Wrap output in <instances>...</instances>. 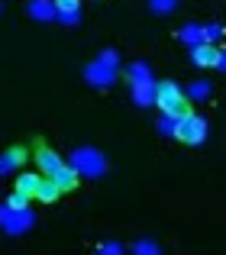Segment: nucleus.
Masks as SVG:
<instances>
[{"mask_svg":"<svg viewBox=\"0 0 226 255\" xmlns=\"http://www.w3.org/2000/svg\"><path fill=\"white\" fill-rule=\"evenodd\" d=\"M178 39H181L184 45H191V49H194V45L204 42V26H197V23L181 26V29H178Z\"/></svg>","mask_w":226,"mask_h":255,"instance_id":"nucleus-13","label":"nucleus"},{"mask_svg":"<svg viewBox=\"0 0 226 255\" xmlns=\"http://www.w3.org/2000/svg\"><path fill=\"white\" fill-rule=\"evenodd\" d=\"M39 184H42V178L39 174H19L16 178V191H23V194H29V197H36V191H39Z\"/></svg>","mask_w":226,"mask_h":255,"instance_id":"nucleus-15","label":"nucleus"},{"mask_svg":"<svg viewBox=\"0 0 226 255\" xmlns=\"http://www.w3.org/2000/svg\"><path fill=\"white\" fill-rule=\"evenodd\" d=\"M188 94L191 100H210V94H214V81H194V84H188Z\"/></svg>","mask_w":226,"mask_h":255,"instance_id":"nucleus-16","label":"nucleus"},{"mask_svg":"<svg viewBox=\"0 0 226 255\" xmlns=\"http://www.w3.org/2000/svg\"><path fill=\"white\" fill-rule=\"evenodd\" d=\"M101 62H107V65H113V68H116L119 58H116V52H113V49H104V52H101Z\"/></svg>","mask_w":226,"mask_h":255,"instance_id":"nucleus-24","label":"nucleus"},{"mask_svg":"<svg viewBox=\"0 0 226 255\" xmlns=\"http://www.w3.org/2000/svg\"><path fill=\"white\" fill-rule=\"evenodd\" d=\"M84 81H91L94 87H110L113 81H116V68L97 58V62H91L88 68H84Z\"/></svg>","mask_w":226,"mask_h":255,"instance_id":"nucleus-5","label":"nucleus"},{"mask_svg":"<svg viewBox=\"0 0 226 255\" xmlns=\"http://www.w3.org/2000/svg\"><path fill=\"white\" fill-rule=\"evenodd\" d=\"M126 78H129V84H152V81H155L145 62H132L129 68H126Z\"/></svg>","mask_w":226,"mask_h":255,"instance_id":"nucleus-10","label":"nucleus"},{"mask_svg":"<svg viewBox=\"0 0 226 255\" xmlns=\"http://www.w3.org/2000/svg\"><path fill=\"white\" fill-rule=\"evenodd\" d=\"M178 0H149V10L158 13V16H168V13H175Z\"/></svg>","mask_w":226,"mask_h":255,"instance_id":"nucleus-17","label":"nucleus"},{"mask_svg":"<svg viewBox=\"0 0 226 255\" xmlns=\"http://www.w3.org/2000/svg\"><path fill=\"white\" fill-rule=\"evenodd\" d=\"M62 187H58L55 184V181H52V178H42V184H39V191H36V197L39 200H42V204H55V200L58 197H62Z\"/></svg>","mask_w":226,"mask_h":255,"instance_id":"nucleus-12","label":"nucleus"},{"mask_svg":"<svg viewBox=\"0 0 226 255\" xmlns=\"http://www.w3.org/2000/svg\"><path fill=\"white\" fill-rule=\"evenodd\" d=\"M207 132H210L207 120H204L201 113H188V117L178 120V136L175 139H181L184 145H201L204 139H207Z\"/></svg>","mask_w":226,"mask_h":255,"instance_id":"nucleus-3","label":"nucleus"},{"mask_svg":"<svg viewBox=\"0 0 226 255\" xmlns=\"http://www.w3.org/2000/svg\"><path fill=\"white\" fill-rule=\"evenodd\" d=\"M194 65L197 68H217V58H220V49H214L210 42H201V45H194Z\"/></svg>","mask_w":226,"mask_h":255,"instance_id":"nucleus-8","label":"nucleus"},{"mask_svg":"<svg viewBox=\"0 0 226 255\" xmlns=\"http://www.w3.org/2000/svg\"><path fill=\"white\" fill-rule=\"evenodd\" d=\"M217 68L226 71V49H220V58H217Z\"/></svg>","mask_w":226,"mask_h":255,"instance_id":"nucleus-26","label":"nucleus"},{"mask_svg":"<svg viewBox=\"0 0 226 255\" xmlns=\"http://www.w3.org/2000/svg\"><path fill=\"white\" fill-rule=\"evenodd\" d=\"M6 204H10V207H16V210H26V207H29V194H23V191H13Z\"/></svg>","mask_w":226,"mask_h":255,"instance_id":"nucleus-21","label":"nucleus"},{"mask_svg":"<svg viewBox=\"0 0 226 255\" xmlns=\"http://www.w3.org/2000/svg\"><path fill=\"white\" fill-rule=\"evenodd\" d=\"M132 252H136V255H158L162 249H158L155 243H149V239H139V243L132 246Z\"/></svg>","mask_w":226,"mask_h":255,"instance_id":"nucleus-19","label":"nucleus"},{"mask_svg":"<svg viewBox=\"0 0 226 255\" xmlns=\"http://www.w3.org/2000/svg\"><path fill=\"white\" fill-rule=\"evenodd\" d=\"M158 132H162V136H178V117L165 113V117H162V123H158Z\"/></svg>","mask_w":226,"mask_h":255,"instance_id":"nucleus-18","label":"nucleus"},{"mask_svg":"<svg viewBox=\"0 0 226 255\" xmlns=\"http://www.w3.org/2000/svg\"><path fill=\"white\" fill-rule=\"evenodd\" d=\"M155 104L162 107V113H171V117H178V120L191 113V97L175 81H162L155 87Z\"/></svg>","mask_w":226,"mask_h":255,"instance_id":"nucleus-1","label":"nucleus"},{"mask_svg":"<svg viewBox=\"0 0 226 255\" xmlns=\"http://www.w3.org/2000/svg\"><path fill=\"white\" fill-rule=\"evenodd\" d=\"M52 181H55L62 191H75V187H78V171L71 168V165H62V168L52 174Z\"/></svg>","mask_w":226,"mask_h":255,"instance_id":"nucleus-11","label":"nucleus"},{"mask_svg":"<svg viewBox=\"0 0 226 255\" xmlns=\"http://www.w3.org/2000/svg\"><path fill=\"white\" fill-rule=\"evenodd\" d=\"M36 162H39V168L45 171V178H52V174H55V171H58V168L65 165L62 158H58L55 152H52L49 145L42 142V139H36Z\"/></svg>","mask_w":226,"mask_h":255,"instance_id":"nucleus-7","label":"nucleus"},{"mask_svg":"<svg viewBox=\"0 0 226 255\" xmlns=\"http://www.w3.org/2000/svg\"><path fill=\"white\" fill-rule=\"evenodd\" d=\"M26 13H29V19H36V23H55V19L62 16L55 0H29V3H26Z\"/></svg>","mask_w":226,"mask_h":255,"instance_id":"nucleus-6","label":"nucleus"},{"mask_svg":"<svg viewBox=\"0 0 226 255\" xmlns=\"http://www.w3.org/2000/svg\"><path fill=\"white\" fill-rule=\"evenodd\" d=\"M0 223H3V230L10 233V236H19L23 230H29L32 223H36V217H32V210L26 207V210H16V207L6 204L3 213H0Z\"/></svg>","mask_w":226,"mask_h":255,"instance_id":"nucleus-4","label":"nucleus"},{"mask_svg":"<svg viewBox=\"0 0 226 255\" xmlns=\"http://www.w3.org/2000/svg\"><path fill=\"white\" fill-rule=\"evenodd\" d=\"M58 13H81V0H55Z\"/></svg>","mask_w":226,"mask_h":255,"instance_id":"nucleus-22","label":"nucleus"},{"mask_svg":"<svg viewBox=\"0 0 226 255\" xmlns=\"http://www.w3.org/2000/svg\"><path fill=\"white\" fill-rule=\"evenodd\" d=\"M68 165L81 174V178H104V174H107V158H104V152L94 149V145H81V149H75Z\"/></svg>","mask_w":226,"mask_h":255,"instance_id":"nucleus-2","label":"nucleus"},{"mask_svg":"<svg viewBox=\"0 0 226 255\" xmlns=\"http://www.w3.org/2000/svg\"><path fill=\"white\" fill-rule=\"evenodd\" d=\"M220 36H223V26H220V23H210V26H204V42H210V45H214Z\"/></svg>","mask_w":226,"mask_h":255,"instance_id":"nucleus-20","label":"nucleus"},{"mask_svg":"<svg viewBox=\"0 0 226 255\" xmlns=\"http://www.w3.org/2000/svg\"><path fill=\"white\" fill-rule=\"evenodd\" d=\"M58 19H62L65 26H78V23H81V13H62Z\"/></svg>","mask_w":226,"mask_h":255,"instance_id":"nucleus-23","label":"nucleus"},{"mask_svg":"<svg viewBox=\"0 0 226 255\" xmlns=\"http://www.w3.org/2000/svg\"><path fill=\"white\" fill-rule=\"evenodd\" d=\"M23 162H26V149H23V145H13V149H6V152H3V158H0V174L16 171Z\"/></svg>","mask_w":226,"mask_h":255,"instance_id":"nucleus-9","label":"nucleus"},{"mask_svg":"<svg viewBox=\"0 0 226 255\" xmlns=\"http://www.w3.org/2000/svg\"><path fill=\"white\" fill-rule=\"evenodd\" d=\"M101 252H110V255H116V252H119V246H116V243H107V246H101Z\"/></svg>","mask_w":226,"mask_h":255,"instance_id":"nucleus-25","label":"nucleus"},{"mask_svg":"<svg viewBox=\"0 0 226 255\" xmlns=\"http://www.w3.org/2000/svg\"><path fill=\"white\" fill-rule=\"evenodd\" d=\"M155 81L152 84H132V100H136L139 107H149V104H155Z\"/></svg>","mask_w":226,"mask_h":255,"instance_id":"nucleus-14","label":"nucleus"}]
</instances>
